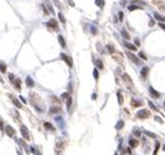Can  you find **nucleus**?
<instances>
[{
    "instance_id": "obj_38",
    "label": "nucleus",
    "mask_w": 165,
    "mask_h": 155,
    "mask_svg": "<svg viewBox=\"0 0 165 155\" xmlns=\"http://www.w3.org/2000/svg\"><path fill=\"white\" fill-rule=\"evenodd\" d=\"M13 116H14V120L17 121V120H20V115H18V113H16V111H13Z\"/></svg>"
},
{
    "instance_id": "obj_17",
    "label": "nucleus",
    "mask_w": 165,
    "mask_h": 155,
    "mask_svg": "<svg viewBox=\"0 0 165 155\" xmlns=\"http://www.w3.org/2000/svg\"><path fill=\"white\" fill-rule=\"evenodd\" d=\"M144 134H146V135H148L150 138H152V140L157 138V135H156L155 133H152V132H150V130H144Z\"/></svg>"
},
{
    "instance_id": "obj_32",
    "label": "nucleus",
    "mask_w": 165,
    "mask_h": 155,
    "mask_svg": "<svg viewBox=\"0 0 165 155\" xmlns=\"http://www.w3.org/2000/svg\"><path fill=\"white\" fill-rule=\"evenodd\" d=\"M107 50H108V52H111V54H113V52H114V48H113L112 44H108V46H107Z\"/></svg>"
},
{
    "instance_id": "obj_23",
    "label": "nucleus",
    "mask_w": 165,
    "mask_h": 155,
    "mask_svg": "<svg viewBox=\"0 0 165 155\" xmlns=\"http://www.w3.org/2000/svg\"><path fill=\"white\" fill-rule=\"evenodd\" d=\"M121 34H122V37L125 38L126 40H129V39H130V34H129V33L126 31V30H122V31H121Z\"/></svg>"
},
{
    "instance_id": "obj_34",
    "label": "nucleus",
    "mask_w": 165,
    "mask_h": 155,
    "mask_svg": "<svg viewBox=\"0 0 165 155\" xmlns=\"http://www.w3.org/2000/svg\"><path fill=\"white\" fill-rule=\"evenodd\" d=\"M61 147H62V145H61V143H57V145H56V153H61Z\"/></svg>"
},
{
    "instance_id": "obj_1",
    "label": "nucleus",
    "mask_w": 165,
    "mask_h": 155,
    "mask_svg": "<svg viewBox=\"0 0 165 155\" xmlns=\"http://www.w3.org/2000/svg\"><path fill=\"white\" fill-rule=\"evenodd\" d=\"M151 116V112L148 110H146V108H143V110H139L138 112H137V117L138 119H147V117H150Z\"/></svg>"
},
{
    "instance_id": "obj_29",
    "label": "nucleus",
    "mask_w": 165,
    "mask_h": 155,
    "mask_svg": "<svg viewBox=\"0 0 165 155\" xmlns=\"http://www.w3.org/2000/svg\"><path fill=\"white\" fill-rule=\"evenodd\" d=\"M133 134L134 135H137V137H141V134H142V132L141 130H139V129H134V130H133Z\"/></svg>"
},
{
    "instance_id": "obj_54",
    "label": "nucleus",
    "mask_w": 165,
    "mask_h": 155,
    "mask_svg": "<svg viewBox=\"0 0 165 155\" xmlns=\"http://www.w3.org/2000/svg\"><path fill=\"white\" fill-rule=\"evenodd\" d=\"M163 150H165V146H164V147H163Z\"/></svg>"
},
{
    "instance_id": "obj_16",
    "label": "nucleus",
    "mask_w": 165,
    "mask_h": 155,
    "mask_svg": "<svg viewBox=\"0 0 165 155\" xmlns=\"http://www.w3.org/2000/svg\"><path fill=\"white\" fill-rule=\"evenodd\" d=\"M13 84H14V87L17 89V90H20L21 89V78H16L14 81H13Z\"/></svg>"
},
{
    "instance_id": "obj_20",
    "label": "nucleus",
    "mask_w": 165,
    "mask_h": 155,
    "mask_svg": "<svg viewBox=\"0 0 165 155\" xmlns=\"http://www.w3.org/2000/svg\"><path fill=\"white\" fill-rule=\"evenodd\" d=\"M44 128L47 129V130H51V132H53V130H55L53 125H52V124H49V123H44Z\"/></svg>"
},
{
    "instance_id": "obj_26",
    "label": "nucleus",
    "mask_w": 165,
    "mask_h": 155,
    "mask_svg": "<svg viewBox=\"0 0 165 155\" xmlns=\"http://www.w3.org/2000/svg\"><path fill=\"white\" fill-rule=\"evenodd\" d=\"M60 111H61V108H60L59 106H55V107H52V108L49 110V112L53 113V112H60Z\"/></svg>"
},
{
    "instance_id": "obj_12",
    "label": "nucleus",
    "mask_w": 165,
    "mask_h": 155,
    "mask_svg": "<svg viewBox=\"0 0 165 155\" xmlns=\"http://www.w3.org/2000/svg\"><path fill=\"white\" fill-rule=\"evenodd\" d=\"M153 17H155V20H157L160 22H165V17H164V16H161L160 13H157V12L153 13Z\"/></svg>"
},
{
    "instance_id": "obj_41",
    "label": "nucleus",
    "mask_w": 165,
    "mask_h": 155,
    "mask_svg": "<svg viewBox=\"0 0 165 155\" xmlns=\"http://www.w3.org/2000/svg\"><path fill=\"white\" fill-rule=\"evenodd\" d=\"M47 8H48L49 13H55V12H53V8H52V5H51V4H47Z\"/></svg>"
},
{
    "instance_id": "obj_30",
    "label": "nucleus",
    "mask_w": 165,
    "mask_h": 155,
    "mask_svg": "<svg viewBox=\"0 0 165 155\" xmlns=\"http://www.w3.org/2000/svg\"><path fill=\"white\" fill-rule=\"evenodd\" d=\"M159 149H160V143H159V142H156V145H155V151H153V155H157Z\"/></svg>"
},
{
    "instance_id": "obj_2",
    "label": "nucleus",
    "mask_w": 165,
    "mask_h": 155,
    "mask_svg": "<svg viewBox=\"0 0 165 155\" xmlns=\"http://www.w3.org/2000/svg\"><path fill=\"white\" fill-rule=\"evenodd\" d=\"M126 55H127V57H129V59H130L135 65H139V64H141V60H139V57H138V56H135V55L133 54V51L126 52Z\"/></svg>"
},
{
    "instance_id": "obj_31",
    "label": "nucleus",
    "mask_w": 165,
    "mask_h": 155,
    "mask_svg": "<svg viewBox=\"0 0 165 155\" xmlns=\"http://www.w3.org/2000/svg\"><path fill=\"white\" fill-rule=\"evenodd\" d=\"M66 106H68V110H69L70 106H71V96L70 95L68 96V99H66Z\"/></svg>"
},
{
    "instance_id": "obj_51",
    "label": "nucleus",
    "mask_w": 165,
    "mask_h": 155,
    "mask_svg": "<svg viewBox=\"0 0 165 155\" xmlns=\"http://www.w3.org/2000/svg\"><path fill=\"white\" fill-rule=\"evenodd\" d=\"M68 3H69V5H71V7H74V3L71 1V0H69V1H68Z\"/></svg>"
},
{
    "instance_id": "obj_36",
    "label": "nucleus",
    "mask_w": 165,
    "mask_h": 155,
    "mask_svg": "<svg viewBox=\"0 0 165 155\" xmlns=\"http://www.w3.org/2000/svg\"><path fill=\"white\" fill-rule=\"evenodd\" d=\"M139 57H141L142 60H147V55H144V52H139Z\"/></svg>"
},
{
    "instance_id": "obj_52",
    "label": "nucleus",
    "mask_w": 165,
    "mask_h": 155,
    "mask_svg": "<svg viewBox=\"0 0 165 155\" xmlns=\"http://www.w3.org/2000/svg\"><path fill=\"white\" fill-rule=\"evenodd\" d=\"M0 128H3V123H1V121H0Z\"/></svg>"
},
{
    "instance_id": "obj_53",
    "label": "nucleus",
    "mask_w": 165,
    "mask_h": 155,
    "mask_svg": "<svg viewBox=\"0 0 165 155\" xmlns=\"http://www.w3.org/2000/svg\"><path fill=\"white\" fill-rule=\"evenodd\" d=\"M0 82H4V81H3V78H1V76H0Z\"/></svg>"
},
{
    "instance_id": "obj_43",
    "label": "nucleus",
    "mask_w": 165,
    "mask_h": 155,
    "mask_svg": "<svg viewBox=\"0 0 165 155\" xmlns=\"http://www.w3.org/2000/svg\"><path fill=\"white\" fill-rule=\"evenodd\" d=\"M30 149H31V151H33V153H34L35 155H40L39 153H38V151L37 150H35V147H30Z\"/></svg>"
},
{
    "instance_id": "obj_5",
    "label": "nucleus",
    "mask_w": 165,
    "mask_h": 155,
    "mask_svg": "<svg viewBox=\"0 0 165 155\" xmlns=\"http://www.w3.org/2000/svg\"><path fill=\"white\" fill-rule=\"evenodd\" d=\"M148 91H150V95L152 96L153 99H159V98H160V93H159V91H156L152 86L148 87Z\"/></svg>"
},
{
    "instance_id": "obj_6",
    "label": "nucleus",
    "mask_w": 165,
    "mask_h": 155,
    "mask_svg": "<svg viewBox=\"0 0 165 155\" xmlns=\"http://www.w3.org/2000/svg\"><path fill=\"white\" fill-rule=\"evenodd\" d=\"M20 130H21V133H22V135H24V138H25V140H27V141H29V140H30V134H29V130H27V128H26V126H25V125H21Z\"/></svg>"
},
{
    "instance_id": "obj_11",
    "label": "nucleus",
    "mask_w": 165,
    "mask_h": 155,
    "mask_svg": "<svg viewBox=\"0 0 165 155\" xmlns=\"http://www.w3.org/2000/svg\"><path fill=\"white\" fill-rule=\"evenodd\" d=\"M5 132H7V134L9 135V137H13V135H14V129H13L10 125L5 126Z\"/></svg>"
},
{
    "instance_id": "obj_7",
    "label": "nucleus",
    "mask_w": 165,
    "mask_h": 155,
    "mask_svg": "<svg viewBox=\"0 0 165 155\" xmlns=\"http://www.w3.org/2000/svg\"><path fill=\"white\" fill-rule=\"evenodd\" d=\"M8 96L10 98V100L13 102V104H14V106L17 107V108H22V104H21V102L18 100V99H16L14 96H13V95H10V94H8Z\"/></svg>"
},
{
    "instance_id": "obj_33",
    "label": "nucleus",
    "mask_w": 165,
    "mask_h": 155,
    "mask_svg": "<svg viewBox=\"0 0 165 155\" xmlns=\"http://www.w3.org/2000/svg\"><path fill=\"white\" fill-rule=\"evenodd\" d=\"M92 74H94V78H95V80H99V72H98V69H94Z\"/></svg>"
},
{
    "instance_id": "obj_25",
    "label": "nucleus",
    "mask_w": 165,
    "mask_h": 155,
    "mask_svg": "<svg viewBox=\"0 0 165 155\" xmlns=\"http://www.w3.org/2000/svg\"><path fill=\"white\" fill-rule=\"evenodd\" d=\"M95 4L99 8H104V0H95Z\"/></svg>"
},
{
    "instance_id": "obj_9",
    "label": "nucleus",
    "mask_w": 165,
    "mask_h": 155,
    "mask_svg": "<svg viewBox=\"0 0 165 155\" xmlns=\"http://www.w3.org/2000/svg\"><path fill=\"white\" fill-rule=\"evenodd\" d=\"M123 46H125L126 48H129L130 51H137V47H138L137 44H131V43H129L127 40H126V42L123 43Z\"/></svg>"
},
{
    "instance_id": "obj_46",
    "label": "nucleus",
    "mask_w": 165,
    "mask_h": 155,
    "mask_svg": "<svg viewBox=\"0 0 165 155\" xmlns=\"http://www.w3.org/2000/svg\"><path fill=\"white\" fill-rule=\"evenodd\" d=\"M159 26H160L161 29H163L164 31H165V24H163V22H160V24H159Z\"/></svg>"
},
{
    "instance_id": "obj_50",
    "label": "nucleus",
    "mask_w": 165,
    "mask_h": 155,
    "mask_svg": "<svg viewBox=\"0 0 165 155\" xmlns=\"http://www.w3.org/2000/svg\"><path fill=\"white\" fill-rule=\"evenodd\" d=\"M20 99H21V102H24V103H26V100H25V98H24V96H20Z\"/></svg>"
},
{
    "instance_id": "obj_40",
    "label": "nucleus",
    "mask_w": 165,
    "mask_h": 155,
    "mask_svg": "<svg viewBox=\"0 0 165 155\" xmlns=\"http://www.w3.org/2000/svg\"><path fill=\"white\" fill-rule=\"evenodd\" d=\"M118 20L120 21L123 20V12H118Z\"/></svg>"
},
{
    "instance_id": "obj_55",
    "label": "nucleus",
    "mask_w": 165,
    "mask_h": 155,
    "mask_svg": "<svg viewBox=\"0 0 165 155\" xmlns=\"http://www.w3.org/2000/svg\"><path fill=\"white\" fill-rule=\"evenodd\" d=\"M164 107H165V102H164Z\"/></svg>"
},
{
    "instance_id": "obj_21",
    "label": "nucleus",
    "mask_w": 165,
    "mask_h": 155,
    "mask_svg": "<svg viewBox=\"0 0 165 155\" xmlns=\"http://www.w3.org/2000/svg\"><path fill=\"white\" fill-rule=\"evenodd\" d=\"M117 99H118V103L120 104L123 103V98H122V93L121 91H117Z\"/></svg>"
},
{
    "instance_id": "obj_48",
    "label": "nucleus",
    "mask_w": 165,
    "mask_h": 155,
    "mask_svg": "<svg viewBox=\"0 0 165 155\" xmlns=\"http://www.w3.org/2000/svg\"><path fill=\"white\" fill-rule=\"evenodd\" d=\"M121 5H122V7H125V5H126V0H121Z\"/></svg>"
},
{
    "instance_id": "obj_45",
    "label": "nucleus",
    "mask_w": 165,
    "mask_h": 155,
    "mask_svg": "<svg viewBox=\"0 0 165 155\" xmlns=\"http://www.w3.org/2000/svg\"><path fill=\"white\" fill-rule=\"evenodd\" d=\"M134 43H135L137 46H139V44H141V40H139L138 38H135V39H134Z\"/></svg>"
},
{
    "instance_id": "obj_27",
    "label": "nucleus",
    "mask_w": 165,
    "mask_h": 155,
    "mask_svg": "<svg viewBox=\"0 0 165 155\" xmlns=\"http://www.w3.org/2000/svg\"><path fill=\"white\" fill-rule=\"evenodd\" d=\"M59 20H60V22H61L62 25H65V22H66V20H65V17H64L62 13H59Z\"/></svg>"
},
{
    "instance_id": "obj_37",
    "label": "nucleus",
    "mask_w": 165,
    "mask_h": 155,
    "mask_svg": "<svg viewBox=\"0 0 165 155\" xmlns=\"http://www.w3.org/2000/svg\"><path fill=\"white\" fill-rule=\"evenodd\" d=\"M69 95H70L69 93H64V94L61 95V99H64V100H66V99H68V96H69Z\"/></svg>"
},
{
    "instance_id": "obj_22",
    "label": "nucleus",
    "mask_w": 165,
    "mask_h": 155,
    "mask_svg": "<svg viewBox=\"0 0 165 155\" xmlns=\"http://www.w3.org/2000/svg\"><path fill=\"white\" fill-rule=\"evenodd\" d=\"M131 106H133V107H139V106H142V102L133 99V100H131Z\"/></svg>"
},
{
    "instance_id": "obj_14",
    "label": "nucleus",
    "mask_w": 165,
    "mask_h": 155,
    "mask_svg": "<svg viewBox=\"0 0 165 155\" xmlns=\"http://www.w3.org/2000/svg\"><path fill=\"white\" fill-rule=\"evenodd\" d=\"M57 39H59L60 46H61L62 48H65V47H66V42H65V39H64V37H62V35H59V37H57Z\"/></svg>"
},
{
    "instance_id": "obj_44",
    "label": "nucleus",
    "mask_w": 165,
    "mask_h": 155,
    "mask_svg": "<svg viewBox=\"0 0 165 155\" xmlns=\"http://www.w3.org/2000/svg\"><path fill=\"white\" fill-rule=\"evenodd\" d=\"M53 3H55V4H56L59 8H61V4H60V1H59V0H53Z\"/></svg>"
},
{
    "instance_id": "obj_13",
    "label": "nucleus",
    "mask_w": 165,
    "mask_h": 155,
    "mask_svg": "<svg viewBox=\"0 0 165 155\" xmlns=\"http://www.w3.org/2000/svg\"><path fill=\"white\" fill-rule=\"evenodd\" d=\"M127 8H129V10H130V12H133V10H138V9H142L141 5H137V4H130Z\"/></svg>"
},
{
    "instance_id": "obj_3",
    "label": "nucleus",
    "mask_w": 165,
    "mask_h": 155,
    "mask_svg": "<svg viewBox=\"0 0 165 155\" xmlns=\"http://www.w3.org/2000/svg\"><path fill=\"white\" fill-rule=\"evenodd\" d=\"M46 25H47V27H49V29H52V30H59V22L55 20V18H51Z\"/></svg>"
},
{
    "instance_id": "obj_24",
    "label": "nucleus",
    "mask_w": 165,
    "mask_h": 155,
    "mask_svg": "<svg viewBox=\"0 0 165 155\" xmlns=\"http://www.w3.org/2000/svg\"><path fill=\"white\" fill-rule=\"evenodd\" d=\"M95 64H96V66H98L99 69H103L104 68V65H103V61H101V60H95Z\"/></svg>"
},
{
    "instance_id": "obj_18",
    "label": "nucleus",
    "mask_w": 165,
    "mask_h": 155,
    "mask_svg": "<svg viewBox=\"0 0 165 155\" xmlns=\"http://www.w3.org/2000/svg\"><path fill=\"white\" fill-rule=\"evenodd\" d=\"M122 78H123V81H125V82H127V84H129V86H133V82H131V80L129 78L127 74H122Z\"/></svg>"
},
{
    "instance_id": "obj_4",
    "label": "nucleus",
    "mask_w": 165,
    "mask_h": 155,
    "mask_svg": "<svg viewBox=\"0 0 165 155\" xmlns=\"http://www.w3.org/2000/svg\"><path fill=\"white\" fill-rule=\"evenodd\" d=\"M60 57H61V59L64 60L65 63H66L69 68H73V60H71L70 56H68L66 54H60Z\"/></svg>"
},
{
    "instance_id": "obj_15",
    "label": "nucleus",
    "mask_w": 165,
    "mask_h": 155,
    "mask_svg": "<svg viewBox=\"0 0 165 155\" xmlns=\"http://www.w3.org/2000/svg\"><path fill=\"white\" fill-rule=\"evenodd\" d=\"M129 145H130V147H137L138 146V141L135 138H130L129 140Z\"/></svg>"
},
{
    "instance_id": "obj_35",
    "label": "nucleus",
    "mask_w": 165,
    "mask_h": 155,
    "mask_svg": "<svg viewBox=\"0 0 165 155\" xmlns=\"http://www.w3.org/2000/svg\"><path fill=\"white\" fill-rule=\"evenodd\" d=\"M148 106H150V107H151V110H153V111H156V110H157V107H156V106H155V104H153L151 100L148 102Z\"/></svg>"
},
{
    "instance_id": "obj_8",
    "label": "nucleus",
    "mask_w": 165,
    "mask_h": 155,
    "mask_svg": "<svg viewBox=\"0 0 165 155\" xmlns=\"http://www.w3.org/2000/svg\"><path fill=\"white\" fill-rule=\"evenodd\" d=\"M148 73H150V68H148V66H143L142 70H141V77H142V80H146V78H147Z\"/></svg>"
},
{
    "instance_id": "obj_10",
    "label": "nucleus",
    "mask_w": 165,
    "mask_h": 155,
    "mask_svg": "<svg viewBox=\"0 0 165 155\" xmlns=\"http://www.w3.org/2000/svg\"><path fill=\"white\" fill-rule=\"evenodd\" d=\"M25 82H26V86L27 87H34V81H33V78H31V77H30V76H27L26 77V80H25Z\"/></svg>"
},
{
    "instance_id": "obj_39",
    "label": "nucleus",
    "mask_w": 165,
    "mask_h": 155,
    "mask_svg": "<svg viewBox=\"0 0 165 155\" xmlns=\"http://www.w3.org/2000/svg\"><path fill=\"white\" fill-rule=\"evenodd\" d=\"M91 33H92V35H96V34H98V29L92 26V27H91Z\"/></svg>"
},
{
    "instance_id": "obj_42",
    "label": "nucleus",
    "mask_w": 165,
    "mask_h": 155,
    "mask_svg": "<svg viewBox=\"0 0 165 155\" xmlns=\"http://www.w3.org/2000/svg\"><path fill=\"white\" fill-rule=\"evenodd\" d=\"M8 76H9V80H10V81H12V82H13V81H14V80H16V78H14V74L9 73V74H8Z\"/></svg>"
},
{
    "instance_id": "obj_28",
    "label": "nucleus",
    "mask_w": 165,
    "mask_h": 155,
    "mask_svg": "<svg viewBox=\"0 0 165 155\" xmlns=\"http://www.w3.org/2000/svg\"><path fill=\"white\" fill-rule=\"evenodd\" d=\"M122 126H123V121L120 120V121H118V123L116 124V129H117V130H120V129H122Z\"/></svg>"
},
{
    "instance_id": "obj_19",
    "label": "nucleus",
    "mask_w": 165,
    "mask_h": 155,
    "mask_svg": "<svg viewBox=\"0 0 165 155\" xmlns=\"http://www.w3.org/2000/svg\"><path fill=\"white\" fill-rule=\"evenodd\" d=\"M0 70H1L3 73H7V65H5L4 61H0Z\"/></svg>"
},
{
    "instance_id": "obj_56",
    "label": "nucleus",
    "mask_w": 165,
    "mask_h": 155,
    "mask_svg": "<svg viewBox=\"0 0 165 155\" xmlns=\"http://www.w3.org/2000/svg\"><path fill=\"white\" fill-rule=\"evenodd\" d=\"M135 1H138V0H135Z\"/></svg>"
},
{
    "instance_id": "obj_49",
    "label": "nucleus",
    "mask_w": 165,
    "mask_h": 155,
    "mask_svg": "<svg viewBox=\"0 0 165 155\" xmlns=\"http://www.w3.org/2000/svg\"><path fill=\"white\" fill-rule=\"evenodd\" d=\"M153 25H155V22H153V20H151L150 21V26H153Z\"/></svg>"
},
{
    "instance_id": "obj_47",
    "label": "nucleus",
    "mask_w": 165,
    "mask_h": 155,
    "mask_svg": "<svg viewBox=\"0 0 165 155\" xmlns=\"http://www.w3.org/2000/svg\"><path fill=\"white\" fill-rule=\"evenodd\" d=\"M155 120H156V121H159V123H163V120H161V119L159 117V116H155Z\"/></svg>"
}]
</instances>
